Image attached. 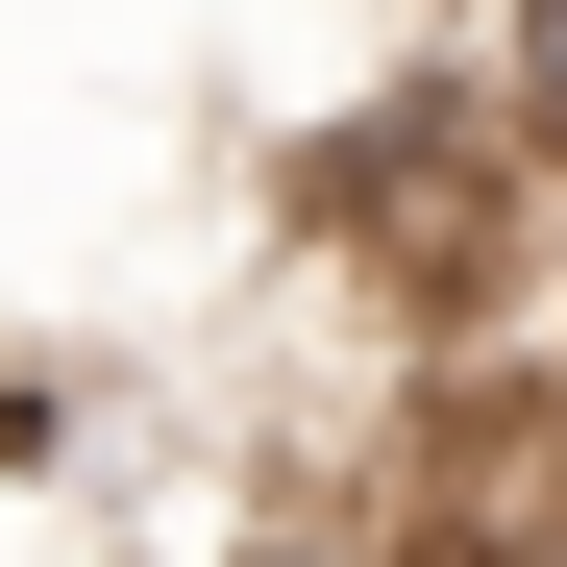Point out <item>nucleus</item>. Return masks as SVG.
I'll return each mask as SVG.
<instances>
[{"instance_id": "1", "label": "nucleus", "mask_w": 567, "mask_h": 567, "mask_svg": "<svg viewBox=\"0 0 567 567\" xmlns=\"http://www.w3.org/2000/svg\"><path fill=\"white\" fill-rule=\"evenodd\" d=\"M468 74H494V124L567 173V0H494V25H468Z\"/></svg>"}]
</instances>
